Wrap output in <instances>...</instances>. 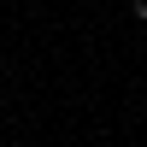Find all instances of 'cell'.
<instances>
[{"mask_svg": "<svg viewBox=\"0 0 147 147\" xmlns=\"http://www.w3.org/2000/svg\"><path fill=\"white\" fill-rule=\"evenodd\" d=\"M136 18H141V24H147V0H136Z\"/></svg>", "mask_w": 147, "mask_h": 147, "instance_id": "cell-1", "label": "cell"}]
</instances>
